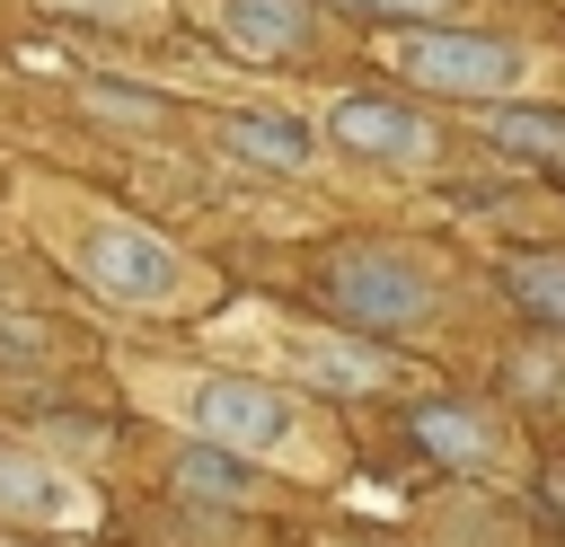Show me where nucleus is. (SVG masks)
Returning <instances> with one entry per match:
<instances>
[{
    "label": "nucleus",
    "instance_id": "nucleus-1",
    "mask_svg": "<svg viewBox=\"0 0 565 547\" xmlns=\"http://www.w3.org/2000/svg\"><path fill=\"white\" fill-rule=\"evenodd\" d=\"M62 256H71V274H79L97 300H115V309H150V318H168V309L194 300V265H185V247L159 238V229H141V221H106V212H97V221H71Z\"/></svg>",
    "mask_w": 565,
    "mask_h": 547
},
{
    "label": "nucleus",
    "instance_id": "nucleus-2",
    "mask_svg": "<svg viewBox=\"0 0 565 547\" xmlns=\"http://www.w3.org/2000/svg\"><path fill=\"white\" fill-rule=\"evenodd\" d=\"M318 291L335 300V318H353V326H371V335H406V326H424V318L441 309L433 265H424L415 247H397V238H353V247H335V256L318 265Z\"/></svg>",
    "mask_w": 565,
    "mask_h": 547
},
{
    "label": "nucleus",
    "instance_id": "nucleus-3",
    "mask_svg": "<svg viewBox=\"0 0 565 547\" xmlns=\"http://www.w3.org/2000/svg\"><path fill=\"white\" fill-rule=\"evenodd\" d=\"M388 71L433 88V97H468V106H503L530 79V53L503 35H468V26H415L388 44Z\"/></svg>",
    "mask_w": 565,
    "mask_h": 547
},
{
    "label": "nucleus",
    "instance_id": "nucleus-4",
    "mask_svg": "<svg viewBox=\"0 0 565 547\" xmlns=\"http://www.w3.org/2000/svg\"><path fill=\"white\" fill-rule=\"evenodd\" d=\"M177 415H185L194 441L238 450V459H274V450L300 441V406H291L274 379H247V371H203V379H185Z\"/></svg>",
    "mask_w": 565,
    "mask_h": 547
},
{
    "label": "nucleus",
    "instance_id": "nucleus-5",
    "mask_svg": "<svg viewBox=\"0 0 565 547\" xmlns=\"http://www.w3.org/2000/svg\"><path fill=\"white\" fill-rule=\"evenodd\" d=\"M327 132L353 150V159H380V168H433L441 159V124L397 106V97H335L327 106Z\"/></svg>",
    "mask_w": 565,
    "mask_h": 547
},
{
    "label": "nucleus",
    "instance_id": "nucleus-6",
    "mask_svg": "<svg viewBox=\"0 0 565 547\" xmlns=\"http://www.w3.org/2000/svg\"><path fill=\"white\" fill-rule=\"evenodd\" d=\"M415 441H424V459H441L459 476H503L512 468V432L494 423V406L433 397V406H415Z\"/></svg>",
    "mask_w": 565,
    "mask_h": 547
},
{
    "label": "nucleus",
    "instance_id": "nucleus-7",
    "mask_svg": "<svg viewBox=\"0 0 565 547\" xmlns=\"http://www.w3.org/2000/svg\"><path fill=\"white\" fill-rule=\"evenodd\" d=\"M274 353H282V371H300V379H318V388H335V397H362V388H388V379H397V362H388L380 344L318 335V326L274 335Z\"/></svg>",
    "mask_w": 565,
    "mask_h": 547
},
{
    "label": "nucleus",
    "instance_id": "nucleus-8",
    "mask_svg": "<svg viewBox=\"0 0 565 547\" xmlns=\"http://www.w3.org/2000/svg\"><path fill=\"white\" fill-rule=\"evenodd\" d=\"M203 18H212L221 44H238V53H256V62L309 53V35H318L309 0H203Z\"/></svg>",
    "mask_w": 565,
    "mask_h": 547
},
{
    "label": "nucleus",
    "instance_id": "nucleus-9",
    "mask_svg": "<svg viewBox=\"0 0 565 547\" xmlns=\"http://www.w3.org/2000/svg\"><path fill=\"white\" fill-rule=\"evenodd\" d=\"M0 521H35V529L88 521V494H79L71 468H53V459H35V450H0Z\"/></svg>",
    "mask_w": 565,
    "mask_h": 547
},
{
    "label": "nucleus",
    "instance_id": "nucleus-10",
    "mask_svg": "<svg viewBox=\"0 0 565 547\" xmlns=\"http://www.w3.org/2000/svg\"><path fill=\"white\" fill-rule=\"evenodd\" d=\"M212 141L247 168H282V176L318 168V132H300L291 115H212Z\"/></svg>",
    "mask_w": 565,
    "mask_h": 547
},
{
    "label": "nucleus",
    "instance_id": "nucleus-11",
    "mask_svg": "<svg viewBox=\"0 0 565 547\" xmlns=\"http://www.w3.org/2000/svg\"><path fill=\"white\" fill-rule=\"evenodd\" d=\"M168 476H177L185 494H203V503H238V494H247V468H238V450H212V441H185Z\"/></svg>",
    "mask_w": 565,
    "mask_h": 547
},
{
    "label": "nucleus",
    "instance_id": "nucleus-12",
    "mask_svg": "<svg viewBox=\"0 0 565 547\" xmlns=\"http://www.w3.org/2000/svg\"><path fill=\"white\" fill-rule=\"evenodd\" d=\"M486 141L503 150H530V159H565V115H539V106H486Z\"/></svg>",
    "mask_w": 565,
    "mask_h": 547
},
{
    "label": "nucleus",
    "instance_id": "nucleus-13",
    "mask_svg": "<svg viewBox=\"0 0 565 547\" xmlns=\"http://www.w3.org/2000/svg\"><path fill=\"white\" fill-rule=\"evenodd\" d=\"M503 282H512V300H521L539 326H556V335H565V256H512V274H503Z\"/></svg>",
    "mask_w": 565,
    "mask_h": 547
},
{
    "label": "nucleus",
    "instance_id": "nucleus-14",
    "mask_svg": "<svg viewBox=\"0 0 565 547\" xmlns=\"http://www.w3.org/2000/svg\"><path fill=\"white\" fill-rule=\"evenodd\" d=\"M88 106H97V115H124V124L168 115V97H150V88H88Z\"/></svg>",
    "mask_w": 565,
    "mask_h": 547
},
{
    "label": "nucleus",
    "instance_id": "nucleus-15",
    "mask_svg": "<svg viewBox=\"0 0 565 547\" xmlns=\"http://www.w3.org/2000/svg\"><path fill=\"white\" fill-rule=\"evenodd\" d=\"M53 9H79V18H106V26H141L150 0H53Z\"/></svg>",
    "mask_w": 565,
    "mask_h": 547
},
{
    "label": "nucleus",
    "instance_id": "nucleus-16",
    "mask_svg": "<svg viewBox=\"0 0 565 547\" xmlns=\"http://www.w3.org/2000/svg\"><path fill=\"white\" fill-rule=\"evenodd\" d=\"M344 9H380V18H450L459 0H344Z\"/></svg>",
    "mask_w": 565,
    "mask_h": 547
}]
</instances>
